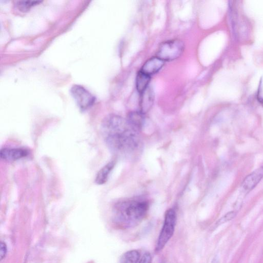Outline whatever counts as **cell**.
Returning <instances> with one entry per match:
<instances>
[{
    "label": "cell",
    "mask_w": 263,
    "mask_h": 263,
    "mask_svg": "<svg viewBox=\"0 0 263 263\" xmlns=\"http://www.w3.org/2000/svg\"><path fill=\"white\" fill-rule=\"evenodd\" d=\"M101 132L107 146L114 154L130 157L140 149L139 132L120 116L111 114L106 116L103 120Z\"/></svg>",
    "instance_id": "6da1fadb"
},
{
    "label": "cell",
    "mask_w": 263,
    "mask_h": 263,
    "mask_svg": "<svg viewBox=\"0 0 263 263\" xmlns=\"http://www.w3.org/2000/svg\"><path fill=\"white\" fill-rule=\"evenodd\" d=\"M148 209V202L143 198L138 197L121 199L113 206V221L121 229L132 228L142 221Z\"/></svg>",
    "instance_id": "7a4b0ae2"
},
{
    "label": "cell",
    "mask_w": 263,
    "mask_h": 263,
    "mask_svg": "<svg viewBox=\"0 0 263 263\" xmlns=\"http://www.w3.org/2000/svg\"><path fill=\"white\" fill-rule=\"evenodd\" d=\"M177 220L176 211L173 209L167 210L165 213L163 227L156 243L155 251L160 252L172 237Z\"/></svg>",
    "instance_id": "3957f363"
},
{
    "label": "cell",
    "mask_w": 263,
    "mask_h": 263,
    "mask_svg": "<svg viewBox=\"0 0 263 263\" xmlns=\"http://www.w3.org/2000/svg\"><path fill=\"white\" fill-rule=\"evenodd\" d=\"M184 44L180 40H171L162 43L158 47L156 57L164 62L175 60L180 57Z\"/></svg>",
    "instance_id": "277c9868"
},
{
    "label": "cell",
    "mask_w": 263,
    "mask_h": 263,
    "mask_svg": "<svg viewBox=\"0 0 263 263\" xmlns=\"http://www.w3.org/2000/svg\"><path fill=\"white\" fill-rule=\"evenodd\" d=\"M70 93L78 107L82 110L90 107L96 100L95 96L80 85H73L71 87Z\"/></svg>",
    "instance_id": "5b68a950"
},
{
    "label": "cell",
    "mask_w": 263,
    "mask_h": 263,
    "mask_svg": "<svg viewBox=\"0 0 263 263\" xmlns=\"http://www.w3.org/2000/svg\"><path fill=\"white\" fill-rule=\"evenodd\" d=\"M263 178V166H260L247 176L241 183L242 191L246 194L254 189Z\"/></svg>",
    "instance_id": "8992f818"
},
{
    "label": "cell",
    "mask_w": 263,
    "mask_h": 263,
    "mask_svg": "<svg viewBox=\"0 0 263 263\" xmlns=\"http://www.w3.org/2000/svg\"><path fill=\"white\" fill-rule=\"evenodd\" d=\"M29 154L28 151L24 148H3L0 151L1 158L6 161H14L26 157Z\"/></svg>",
    "instance_id": "52a82bcc"
},
{
    "label": "cell",
    "mask_w": 263,
    "mask_h": 263,
    "mask_svg": "<svg viewBox=\"0 0 263 263\" xmlns=\"http://www.w3.org/2000/svg\"><path fill=\"white\" fill-rule=\"evenodd\" d=\"M164 63V61L157 57H152L144 63L140 71L151 76L158 72L162 68Z\"/></svg>",
    "instance_id": "ba28073f"
},
{
    "label": "cell",
    "mask_w": 263,
    "mask_h": 263,
    "mask_svg": "<svg viewBox=\"0 0 263 263\" xmlns=\"http://www.w3.org/2000/svg\"><path fill=\"white\" fill-rule=\"evenodd\" d=\"M140 94L139 111L145 114L151 109L153 105L154 93L153 89L149 86Z\"/></svg>",
    "instance_id": "9c48e42d"
},
{
    "label": "cell",
    "mask_w": 263,
    "mask_h": 263,
    "mask_svg": "<svg viewBox=\"0 0 263 263\" xmlns=\"http://www.w3.org/2000/svg\"><path fill=\"white\" fill-rule=\"evenodd\" d=\"M115 161H111L103 166L98 172L95 178V182L99 185L105 183L109 176L115 167Z\"/></svg>",
    "instance_id": "30bf717a"
},
{
    "label": "cell",
    "mask_w": 263,
    "mask_h": 263,
    "mask_svg": "<svg viewBox=\"0 0 263 263\" xmlns=\"http://www.w3.org/2000/svg\"><path fill=\"white\" fill-rule=\"evenodd\" d=\"M144 115L140 111H132L128 114L126 120L132 127L139 132L144 124Z\"/></svg>",
    "instance_id": "8fae6325"
},
{
    "label": "cell",
    "mask_w": 263,
    "mask_h": 263,
    "mask_svg": "<svg viewBox=\"0 0 263 263\" xmlns=\"http://www.w3.org/2000/svg\"><path fill=\"white\" fill-rule=\"evenodd\" d=\"M151 80V76L140 71L138 73L136 79V85L138 91L141 93L148 87Z\"/></svg>",
    "instance_id": "7c38bea8"
},
{
    "label": "cell",
    "mask_w": 263,
    "mask_h": 263,
    "mask_svg": "<svg viewBox=\"0 0 263 263\" xmlns=\"http://www.w3.org/2000/svg\"><path fill=\"white\" fill-rule=\"evenodd\" d=\"M140 255L138 251L132 250L124 253L121 256L120 263H138Z\"/></svg>",
    "instance_id": "4fadbf2b"
},
{
    "label": "cell",
    "mask_w": 263,
    "mask_h": 263,
    "mask_svg": "<svg viewBox=\"0 0 263 263\" xmlns=\"http://www.w3.org/2000/svg\"><path fill=\"white\" fill-rule=\"evenodd\" d=\"M41 2L40 1H18L16 2L15 5L20 11L25 12L30 9L32 6Z\"/></svg>",
    "instance_id": "5bb4252c"
},
{
    "label": "cell",
    "mask_w": 263,
    "mask_h": 263,
    "mask_svg": "<svg viewBox=\"0 0 263 263\" xmlns=\"http://www.w3.org/2000/svg\"><path fill=\"white\" fill-rule=\"evenodd\" d=\"M236 212L235 211H230L227 213L217 221L215 224V226L218 227L226 222L232 220L236 216Z\"/></svg>",
    "instance_id": "9a60e30c"
},
{
    "label": "cell",
    "mask_w": 263,
    "mask_h": 263,
    "mask_svg": "<svg viewBox=\"0 0 263 263\" xmlns=\"http://www.w3.org/2000/svg\"><path fill=\"white\" fill-rule=\"evenodd\" d=\"M257 99L259 102V103L263 107V76L261 78L259 84L258 86L257 93Z\"/></svg>",
    "instance_id": "2e32d148"
},
{
    "label": "cell",
    "mask_w": 263,
    "mask_h": 263,
    "mask_svg": "<svg viewBox=\"0 0 263 263\" xmlns=\"http://www.w3.org/2000/svg\"><path fill=\"white\" fill-rule=\"evenodd\" d=\"M152 256L149 252L145 253L140 259L139 263H151Z\"/></svg>",
    "instance_id": "e0dca14e"
},
{
    "label": "cell",
    "mask_w": 263,
    "mask_h": 263,
    "mask_svg": "<svg viewBox=\"0 0 263 263\" xmlns=\"http://www.w3.org/2000/svg\"><path fill=\"white\" fill-rule=\"evenodd\" d=\"M0 247V257L1 259H3L6 255L7 249V246L4 242L1 241Z\"/></svg>",
    "instance_id": "ac0fdd59"
},
{
    "label": "cell",
    "mask_w": 263,
    "mask_h": 263,
    "mask_svg": "<svg viewBox=\"0 0 263 263\" xmlns=\"http://www.w3.org/2000/svg\"><path fill=\"white\" fill-rule=\"evenodd\" d=\"M211 263H219V260L217 257H215L212 259Z\"/></svg>",
    "instance_id": "d6986e66"
},
{
    "label": "cell",
    "mask_w": 263,
    "mask_h": 263,
    "mask_svg": "<svg viewBox=\"0 0 263 263\" xmlns=\"http://www.w3.org/2000/svg\"><path fill=\"white\" fill-rule=\"evenodd\" d=\"M161 263H165V262H164V261H162Z\"/></svg>",
    "instance_id": "ffe728a7"
}]
</instances>
